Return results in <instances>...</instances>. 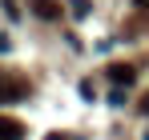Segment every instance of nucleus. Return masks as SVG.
<instances>
[{"mask_svg":"<svg viewBox=\"0 0 149 140\" xmlns=\"http://www.w3.org/2000/svg\"><path fill=\"white\" fill-rule=\"evenodd\" d=\"M109 80H113L117 88H129V84L137 80V68H129V64H109Z\"/></svg>","mask_w":149,"mask_h":140,"instance_id":"1","label":"nucleus"},{"mask_svg":"<svg viewBox=\"0 0 149 140\" xmlns=\"http://www.w3.org/2000/svg\"><path fill=\"white\" fill-rule=\"evenodd\" d=\"M0 140H24V124L12 116H0Z\"/></svg>","mask_w":149,"mask_h":140,"instance_id":"2","label":"nucleus"},{"mask_svg":"<svg viewBox=\"0 0 149 140\" xmlns=\"http://www.w3.org/2000/svg\"><path fill=\"white\" fill-rule=\"evenodd\" d=\"M32 12H36L40 20H56V16H61V4H56V0H32Z\"/></svg>","mask_w":149,"mask_h":140,"instance_id":"3","label":"nucleus"},{"mask_svg":"<svg viewBox=\"0 0 149 140\" xmlns=\"http://www.w3.org/2000/svg\"><path fill=\"white\" fill-rule=\"evenodd\" d=\"M69 12H73L77 20H85V16L93 12V4H89V0H69Z\"/></svg>","mask_w":149,"mask_h":140,"instance_id":"4","label":"nucleus"},{"mask_svg":"<svg viewBox=\"0 0 149 140\" xmlns=\"http://www.w3.org/2000/svg\"><path fill=\"white\" fill-rule=\"evenodd\" d=\"M109 104L121 108V104H125V88H113V92H109Z\"/></svg>","mask_w":149,"mask_h":140,"instance_id":"5","label":"nucleus"},{"mask_svg":"<svg viewBox=\"0 0 149 140\" xmlns=\"http://www.w3.org/2000/svg\"><path fill=\"white\" fill-rule=\"evenodd\" d=\"M141 112H145V116H149V92L141 96Z\"/></svg>","mask_w":149,"mask_h":140,"instance_id":"6","label":"nucleus"},{"mask_svg":"<svg viewBox=\"0 0 149 140\" xmlns=\"http://www.w3.org/2000/svg\"><path fill=\"white\" fill-rule=\"evenodd\" d=\"M137 4H141V8H149V0H137Z\"/></svg>","mask_w":149,"mask_h":140,"instance_id":"7","label":"nucleus"},{"mask_svg":"<svg viewBox=\"0 0 149 140\" xmlns=\"http://www.w3.org/2000/svg\"><path fill=\"white\" fill-rule=\"evenodd\" d=\"M0 92H4V84H0Z\"/></svg>","mask_w":149,"mask_h":140,"instance_id":"8","label":"nucleus"}]
</instances>
